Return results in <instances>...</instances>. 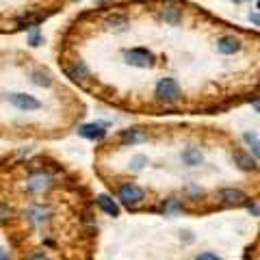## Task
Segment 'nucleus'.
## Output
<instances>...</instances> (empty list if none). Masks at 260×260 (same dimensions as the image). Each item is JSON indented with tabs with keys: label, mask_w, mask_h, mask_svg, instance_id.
<instances>
[{
	"label": "nucleus",
	"mask_w": 260,
	"mask_h": 260,
	"mask_svg": "<svg viewBox=\"0 0 260 260\" xmlns=\"http://www.w3.org/2000/svg\"><path fill=\"white\" fill-rule=\"evenodd\" d=\"M154 98L160 104H176L182 98V89L176 78H160L154 89Z\"/></svg>",
	"instance_id": "nucleus-1"
},
{
	"label": "nucleus",
	"mask_w": 260,
	"mask_h": 260,
	"mask_svg": "<svg viewBox=\"0 0 260 260\" xmlns=\"http://www.w3.org/2000/svg\"><path fill=\"white\" fill-rule=\"evenodd\" d=\"M28 44L30 46H39V44H44V37L39 35V30H37V26H32V30H30V35H28Z\"/></svg>",
	"instance_id": "nucleus-21"
},
{
	"label": "nucleus",
	"mask_w": 260,
	"mask_h": 260,
	"mask_svg": "<svg viewBox=\"0 0 260 260\" xmlns=\"http://www.w3.org/2000/svg\"><path fill=\"white\" fill-rule=\"evenodd\" d=\"M249 20L254 22V24H258V26H260V13H249Z\"/></svg>",
	"instance_id": "nucleus-24"
},
{
	"label": "nucleus",
	"mask_w": 260,
	"mask_h": 260,
	"mask_svg": "<svg viewBox=\"0 0 260 260\" xmlns=\"http://www.w3.org/2000/svg\"><path fill=\"white\" fill-rule=\"evenodd\" d=\"M109 24L119 30H124L128 26V18H124V15H113V18H109Z\"/></svg>",
	"instance_id": "nucleus-20"
},
{
	"label": "nucleus",
	"mask_w": 260,
	"mask_h": 260,
	"mask_svg": "<svg viewBox=\"0 0 260 260\" xmlns=\"http://www.w3.org/2000/svg\"><path fill=\"white\" fill-rule=\"evenodd\" d=\"M32 83H35V85H42V87H50L52 80H50V76H48L46 72L37 70V72H32Z\"/></svg>",
	"instance_id": "nucleus-17"
},
{
	"label": "nucleus",
	"mask_w": 260,
	"mask_h": 260,
	"mask_svg": "<svg viewBox=\"0 0 260 260\" xmlns=\"http://www.w3.org/2000/svg\"><path fill=\"white\" fill-rule=\"evenodd\" d=\"M28 260H50L48 256H44V254H35V256H30Z\"/></svg>",
	"instance_id": "nucleus-26"
},
{
	"label": "nucleus",
	"mask_w": 260,
	"mask_h": 260,
	"mask_svg": "<svg viewBox=\"0 0 260 260\" xmlns=\"http://www.w3.org/2000/svg\"><path fill=\"white\" fill-rule=\"evenodd\" d=\"M202 152L198 150V148H186L184 152H182V162L184 165H189V167H198V165H202Z\"/></svg>",
	"instance_id": "nucleus-14"
},
{
	"label": "nucleus",
	"mask_w": 260,
	"mask_h": 260,
	"mask_svg": "<svg viewBox=\"0 0 260 260\" xmlns=\"http://www.w3.org/2000/svg\"><path fill=\"white\" fill-rule=\"evenodd\" d=\"M13 210L9 206H0V221H7V219H11Z\"/></svg>",
	"instance_id": "nucleus-23"
},
{
	"label": "nucleus",
	"mask_w": 260,
	"mask_h": 260,
	"mask_svg": "<svg viewBox=\"0 0 260 260\" xmlns=\"http://www.w3.org/2000/svg\"><path fill=\"white\" fill-rule=\"evenodd\" d=\"M9 102L13 104L15 109H20V111H39L42 109V102L37 100V98H32L28 93H11L9 95Z\"/></svg>",
	"instance_id": "nucleus-4"
},
{
	"label": "nucleus",
	"mask_w": 260,
	"mask_h": 260,
	"mask_svg": "<svg viewBox=\"0 0 260 260\" xmlns=\"http://www.w3.org/2000/svg\"><path fill=\"white\" fill-rule=\"evenodd\" d=\"M256 7H258V11H260V0H258V5H256Z\"/></svg>",
	"instance_id": "nucleus-29"
},
{
	"label": "nucleus",
	"mask_w": 260,
	"mask_h": 260,
	"mask_svg": "<svg viewBox=\"0 0 260 260\" xmlns=\"http://www.w3.org/2000/svg\"><path fill=\"white\" fill-rule=\"evenodd\" d=\"M0 260H9V256H7L5 249H0Z\"/></svg>",
	"instance_id": "nucleus-27"
},
{
	"label": "nucleus",
	"mask_w": 260,
	"mask_h": 260,
	"mask_svg": "<svg viewBox=\"0 0 260 260\" xmlns=\"http://www.w3.org/2000/svg\"><path fill=\"white\" fill-rule=\"evenodd\" d=\"M178 210H182V204H180V202H178L176 198L167 200L165 204H162V213H178Z\"/></svg>",
	"instance_id": "nucleus-19"
},
{
	"label": "nucleus",
	"mask_w": 260,
	"mask_h": 260,
	"mask_svg": "<svg viewBox=\"0 0 260 260\" xmlns=\"http://www.w3.org/2000/svg\"><path fill=\"white\" fill-rule=\"evenodd\" d=\"M193 260H223V258H221V256H217V254H213V251H204V254L195 256Z\"/></svg>",
	"instance_id": "nucleus-22"
},
{
	"label": "nucleus",
	"mask_w": 260,
	"mask_h": 260,
	"mask_svg": "<svg viewBox=\"0 0 260 260\" xmlns=\"http://www.w3.org/2000/svg\"><path fill=\"white\" fill-rule=\"evenodd\" d=\"M95 202H98V206H100L109 217H119V206H117V202L113 200L111 195H98Z\"/></svg>",
	"instance_id": "nucleus-12"
},
{
	"label": "nucleus",
	"mask_w": 260,
	"mask_h": 260,
	"mask_svg": "<svg viewBox=\"0 0 260 260\" xmlns=\"http://www.w3.org/2000/svg\"><path fill=\"white\" fill-rule=\"evenodd\" d=\"M148 165V156H143V154H139V156H135L133 160H130V169H133V172H141V169Z\"/></svg>",
	"instance_id": "nucleus-18"
},
{
	"label": "nucleus",
	"mask_w": 260,
	"mask_h": 260,
	"mask_svg": "<svg viewBox=\"0 0 260 260\" xmlns=\"http://www.w3.org/2000/svg\"><path fill=\"white\" fill-rule=\"evenodd\" d=\"M30 219H32V221H35V223H42V221H46V219L48 217H50V208H48V206H42V204H37V206H32L30 208Z\"/></svg>",
	"instance_id": "nucleus-15"
},
{
	"label": "nucleus",
	"mask_w": 260,
	"mask_h": 260,
	"mask_svg": "<svg viewBox=\"0 0 260 260\" xmlns=\"http://www.w3.org/2000/svg\"><path fill=\"white\" fill-rule=\"evenodd\" d=\"M52 186V178L44 174V172H35V174H30L28 178V182H26V189L32 191V193H44L48 191Z\"/></svg>",
	"instance_id": "nucleus-5"
},
{
	"label": "nucleus",
	"mask_w": 260,
	"mask_h": 260,
	"mask_svg": "<svg viewBox=\"0 0 260 260\" xmlns=\"http://www.w3.org/2000/svg\"><path fill=\"white\" fill-rule=\"evenodd\" d=\"M219 198H221L223 204L228 206H243L247 204V195L241 189H221L219 191Z\"/></svg>",
	"instance_id": "nucleus-8"
},
{
	"label": "nucleus",
	"mask_w": 260,
	"mask_h": 260,
	"mask_svg": "<svg viewBox=\"0 0 260 260\" xmlns=\"http://www.w3.org/2000/svg\"><path fill=\"white\" fill-rule=\"evenodd\" d=\"M234 3H247V0H234Z\"/></svg>",
	"instance_id": "nucleus-28"
},
{
	"label": "nucleus",
	"mask_w": 260,
	"mask_h": 260,
	"mask_svg": "<svg viewBox=\"0 0 260 260\" xmlns=\"http://www.w3.org/2000/svg\"><path fill=\"white\" fill-rule=\"evenodd\" d=\"M63 70L72 80H80V83H83V80L89 78V70L83 61H70V63L63 65Z\"/></svg>",
	"instance_id": "nucleus-9"
},
{
	"label": "nucleus",
	"mask_w": 260,
	"mask_h": 260,
	"mask_svg": "<svg viewBox=\"0 0 260 260\" xmlns=\"http://www.w3.org/2000/svg\"><path fill=\"white\" fill-rule=\"evenodd\" d=\"M232 158H234V162H237V165L243 169V172H254V169H256V160L251 158L245 150H234Z\"/></svg>",
	"instance_id": "nucleus-11"
},
{
	"label": "nucleus",
	"mask_w": 260,
	"mask_h": 260,
	"mask_svg": "<svg viewBox=\"0 0 260 260\" xmlns=\"http://www.w3.org/2000/svg\"><path fill=\"white\" fill-rule=\"evenodd\" d=\"M78 135L80 137H85V139H89V141H100V139H104L107 137V126L104 124H85V126H80L78 128Z\"/></svg>",
	"instance_id": "nucleus-7"
},
{
	"label": "nucleus",
	"mask_w": 260,
	"mask_h": 260,
	"mask_svg": "<svg viewBox=\"0 0 260 260\" xmlns=\"http://www.w3.org/2000/svg\"><path fill=\"white\" fill-rule=\"evenodd\" d=\"M119 200H121V204L128 206V208H137L143 202L145 198V193L139 184H135V182H121L119 184Z\"/></svg>",
	"instance_id": "nucleus-2"
},
{
	"label": "nucleus",
	"mask_w": 260,
	"mask_h": 260,
	"mask_svg": "<svg viewBox=\"0 0 260 260\" xmlns=\"http://www.w3.org/2000/svg\"><path fill=\"white\" fill-rule=\"evenodd\" d=\"M124 61L133 68H152L154 54L148 48H130V50H124Z\"/></svg>",
	"instance_id": "nucleus-3"
},
{
	"label": "nucleus",
	"mask_w": 260,
	"mask_h": 260,
	"mask_svg": "<svg viewBox=\"0 0 260 260\" xmlns=\"http://www.w3.org/2000/svg\"><path fill=\"white\" fill-rule=\"evenodd\" d=\"M251 107H254L260 113V98H254V100H251Z\"/></svg>",
	"instance_id": "nucleus-25"
},
{
	"label": "nucleus",
	"mask_w": 260,
	"mask_h": 260,
	"mask_svg": "<svg viewBox=\"0 0 260 260\" xmlns=\"http://www.w3.org/2000/svg\"><path fill=\"white\" fill-rule=\"evenodd\" d=\"M243 139H245V143H247L249 148H251V152H254L256 156L260 158V137H258V135L254 133V130H251V133L247 130V133L243 135Z\"/></svg>",
	"instance_id": "nucleus-16"
},
{
	"label": "nucleus",
	"mask_w": 260,
	"mask_h": 260,
	"mask_svg": "<svg viewBox=\"0 0 260 260\" xmlns=\"http://www.w3.org/2000/svg\"><path fill=\"white\" fill-rule=\"evenodd\" d=\"M162 20H165L167 24H180L182 9L176 3H167L165 7H162Z\"/></svg>",
	"instance_id": "nucleus-13"
},
{
	"label": "nucleus",
	"mask_w": 260,
	"mask_h": 260,
	"mask_svg": "<svg viewBox=\"0 0 260 260\" xmlns=\"http://www.w3.org/2000/svg\"><path fill=\"white\" fill-rule=\"evenodd\" d=\"M241 50V39L234 35H225L217 42V52L219 54H234Z\"/></svg>",
	"instance_id": "nucleus-10"
},
{
	"label": "nucleus",
	"mask_w": 260,
	"mask_h": 260,
	"mask_svg": "<svg viewBox=\"0 0 260 260\" xmlns=\"http://www.w3.org/2000/svg\"><path fill=\"white\" fill-rule=\"evenodd\" d=\"M148 130L143 128H128V130H121L119 135V143L121 145H137V143H143L148 141Z\"/></svg>",
	"instance_id": "nucleus-6"
}]
</instances>
